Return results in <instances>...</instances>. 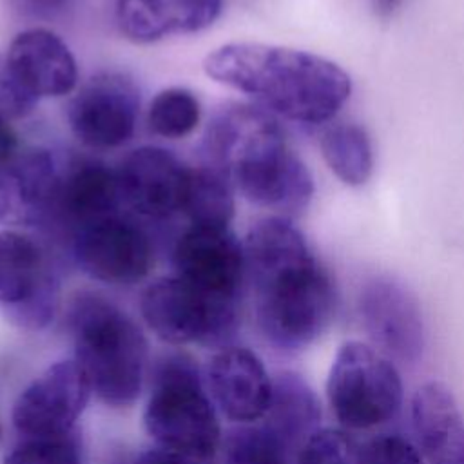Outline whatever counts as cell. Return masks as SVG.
I'll use <instances>...</instances> for the list:
<instances>
[{"instance_id": "obj_1", "label": "cell", "mask_w": 464, "mask_h": 464, "mask_svg": "<svg viewBox=\"0 0 464 464\" xmlns=\"http://www.w3.org/2000/svg\"><path fill=\"white\" fill-rule=\"evenodd\" d=\"M243 250L263 337L283 352L310 346L332 323L337 292L303 232L290 218L266 216L250 227Z\"/></svg>"}, {"instance_id": "obj_2", "label": "cell", "mask_w": 464, "mask_h": 464, "mask_svg": "<svg viewBox=\"0 0 464 464\" xmlns=\"http://www.w3.org/2000/svg\"><path fill=\"white\" fill-rule=\"evenodd\" d=\"M203 165L221 172L241 196L272 216L292 218L312 201L314 179L268 111L227 103L205 127Z\"/></svg>"}, {"instance_id": "obj_3", "label": "cell", "mask_w": 464, "mask_h": 464, "mask_svg": "<svg viewBox=\"0 0 464 464\" xmlns=\"http://www.w3.org/2000/svg\"><path fill=\"white\" fill-rule=\"evenodd\" d=\"M214 82L252 98L261 109L297 123H326L352 94V80L319 54L259 44L230 42L203 60Z\"/></svg>"}, {"instance_id": "obj_4", "label": "cell", "mask_w": 464, "mask_h": 464, "mask_svg": "<svg viewBox=\"0 0 464 464\" xmlns=\"http://www.w3.org/2000/svg\"><path fill=\"white\" fill-rule=\"evenodd\" d=\"M69 328L91 392L112 408L134 404L147 364V341L136 321L107 297L82 292L71 303Z\"/></svg>"}, {"instance_id": "obj_5", "label": "cell", "mask_w": 464, "mask_h": 464, "mask_svg": "<svg viewBox=\"0 0 464 464\" xmlns=\"http://www.w3.org/2000/svg\"><path fill=\"white\" fill-rule=\"evenodd\" d=\"M143 424L161 448L205 462L214 457L221 440L219 420L190 355L167 353L156 362Z\"/></svg>"}, {"instance_id": "obj_6", "label": "cell", "mask_w": 464, "mask_h": 464, "mask_svg": "<svg viewBox=\"0 0 464 464\" xmlns=\"http://www.w3.org/2000/svg\"><path fill=\"white\" fill-rule=\"evenodd\" d=\"M326 395L343 426L368 430L397 417L402 406V382L386 357L364 343L348 341L335 353Z\"/></svg>"}, {"instance_id": "obj_7", "label": "cell", "mask_w": 464, "mask_h": 464, "mask_svg": "<svg viewBox=\"0 0 464 464\" xmlns=\"http://www.w3.org/2000/svg\"><path fill=\"white\" fill-rule=\"evenodd\" d=\"M140 310L147 326L170 344L223 348L239 323V301L212 297L174 274L147 285Z\"/></svg>"}, {"instance_id": "obj_8", "label": "cell", "mask_w": 464, "mask_h": 464, "mask_svg": "<svg viewBox=\"0 0 464 464\" xmlns=\"http://www.w3.org/2000/svg\"><path fill=\"white\" fill-rule=\"evenodd\" d=\"M60 303V277L47 248L18 228H0V315L36 332Z\"/></svg>"}, {"instance_id": "obj_9", "label": "cell", "mask_w": 464, "mask_h": 464, "mask_svg": "<svg viewBox=\"0 0 464 464\" xmlns=\"http://www.w3.org/2000/svg\"><path fill=\"white\" fill-rule=\"evenodd\" d=\"M71 250L76 265L89 277L114 286L143 281L154 265L150 236L120 212L76 228Z\"/></svg>"}, {"instance_id": "obj_10", "label": "cell", "mask_w": 464, "mask_h": 464, "mask_svg": "<svg viewBox=\"0 0 464 464\" xmlns=\"http://www.w3.org/2000/svg\"><path fill=\"white\" fill-rule=\"evenodd\" d=\"M65 116L82 145L94 150L118 149L134 136L140 87L125 72H96L69 100Z\"/></svg>"}, {"instance_id": "obj_11", "label": "cell", "mask_w": 464, "mask_h": 464, "mask_svg": "<svg viewBox=\"0 0 464 464\" xmlns=\"http://www.w3.org/2000/svg\"><path fill=\"white\" fill-rule=\"evenodd\" d=\"M91 393V386L74 359L53 362L16 397L11 413L13 426L22 439L72 433Z\"/></svg>"}, {"instance_id": "obj_12", "label": "cell", "mask_w": 464, "mask_h": 464, "mask_svg": "<svg viewBox=\"0 0 464 464\" xmlns=\"http://www.w3.org/2000/svg\"><path fill=\"white\" fill-rule=\"evenodd\" d=\"M174 276L198 290L239 301L245 285L243 241L232 227L188 225L172 248Z\"/></svg>"}, {"instance_id": "obj_13", "label": "cell", "mask_w": 464, "mask_h": 464, "mask_svg": "<svg viewBox=\"0 0 464 464\" xmlns=\"http://www.w3.org/2000/svg\"><path fill=\"white\" fill-rule=\"evenodd\" d=\"M188 169L169 149H132L116 167L121 205L140 218L156 221L181 214Z\"/></svg>"}, {"instance_id": "obj_14", "label": "cell", "mask_w": 464, "mask_h": 464, "mask_svg": "<svg viewBox=\"0 0 464 464\" xmlns=\"http://www.w3.org/2000/svg\"><path fill=\"white\" fill-rule=\"evenodd\" d=\"M62 169L45 147H22L0 165V225L36 227L53 218Z\"/></svg>"}, {"instance_id": "obj_15", "label": "cell", "mask_w": 464, "mask_h": 464, "mask_svg": "<svg viewBox=\"0 0 464 464\" xmlns=\"http://www.w3.org/2000/svg\"><path fill=\"white\" fill-rule=\"evenodd\" d=\"M364 330L386 353L415 362L424 350V321L415 295L399 281L377 276L359 294Z\"/></svg>"}, {"instance_id": "obj_16", "label": "cell", "mask_w": 464, "mask_h": 464, "mask_svg": "<svg viewBox=\"0 0 464 464\" xmlns=\"http://www.w3.org/2000/svg\"><path fill=\"white\" fill-rule=\"evenodd\" d=\"M4 60L16 85L36 102L60 98L76 89V58L69 45L47 27L20 31L11 40Z\"/></svg>"}, {"instance_id": "obj_17", "label": "cell", "mask_w": 464, "mask_h": 464, "mask_svg": "<svg viewBox=\"0 0 464 464\" xmlns=\"http://www.w3.org/2000/svg\"><path fill=\"white\" fill-rule=\"evenodd\" d=\"M208 393L219 411L239 422L261 420L272 401V379L261 359L243 346H223L207 368Z\"/></svg>"}, {"instance_id": "obj_18", "label": "cell", "mask_w": 464, "mask_h": 464, "mask_svg": "<svg viewBox=\"0 0 464 464\" xmlns=\"http://www.w3.org/2000/svg\"><path fill=\"white\" fill-rule=\"evenodd\" d=\"M221 9L223 0H116L114 16L127 40L154 44L210 27Z\"/></svg>"}, {"instance_id": "obj_19", "label": "cell", "mask_w": 464, "mask_h": 464, "mask_svg": "<svg viewBox=\"0 0 464 464\" xmlns=\"http://www.w3.org/2000/svg\"><path fill=\"white\" fill-rule=\"evenodd\" d=\"M120 205L116 169L92 158L74 160L62 169L53 218L63 219L72 232L91 221L116 214Z\"/></svg>"}, {"instance_id": "obj_20", "label": "cell", "mask_w": 464, "mask_h": 464, "mask_svg": "<svg viewBox=\"0 0 464 464\" xmlns=\"http://www.w3.org/2000/svg\"><path fill=\"white\" fill-rule=\"evenodd\" d=\"M411 420L430 464H464V419L444 384L426 382L415 392Z\"/></svg>"}, {"instance_id": "obj_21", "label": "cell", "mask_w": 464, "mask_h": 464, "mask_svg": "<svg viewBox=\"0 0 464 464\" xmlns=\"http://www.w3.org/2000/svg\"><path fill=\"white\" fill-rule=\"evenodd\" d=\"M261 420L270 424L299 451L303 442L319 430L321 404L303 377L283 372L272 379L270 408Z\"/></svg>"}, {"instance_id": "obj_22", "label": "cell", "mask_w": 464, "mask_h": 464, "mask_svg": "<svg viewBox=\"0 0 464 464\" xmlns=\"http://www.w3.org/2000/svg\"><path fill=\"white\" fill-rule=\"evenodd\" d=\"M181 214L188 219V225L230 227L236 214L232 183L207 165L190 167Z\"/></svg>"}, {"instance_id": "obj_23", "label": "cell", "mask_w": 464, "mask_h": 464, "mask_svg": "<svg viewBox=\"0 0 464 464\" xmlns=\"http://www.w3.org/2000/svg\"><path fill=\"white\" fill-rule=\"evenodd\" d=\"M321 150L330 170L346 185L359 187L373 170L368 132L353 121H334L321 134Z\"/></svg>"}, {"instance_id": "obj_24", "label": "cell", "mask_w": 464, "mask_h": 464, "mask_svg": "<svg viewBox=\"0 0 464 464\" xmlns=\"http://www.w3.org/2000/svg\"><path fill=\"white\" fill-rule=\"evenodd\" d=\"M297 450L270 424L246 422L228 430L223 464H295Z\"/></svg>"}, {"instance_id": "obj_25", "label": "cell", "mask_w": 464, "mask_h": 464, "mask_svg": "<svg viewBox=\"0 0 464 464\" xmlns=\"http://www.w3.org/2000/svg\"><path fill=\"white\" fill-rule=\"evenodd\" d=\"M201 121V103L187 87L161 89L149 103L147 123L152 134L179 140L192 134Z\"/></svg>"}, {"instance_id": "obj_26", "label": "cell", "mask_w": 464, "mask_h": 464, "mask_svg": "<svg viewBox=\"0 0 464 464\" xmlns=\"http://www.w3.org/2000/svg\"><path fill=\"white\" fill-rule=\"evenodd\" d=\"M4 464H83L76 433L44 439H22L4 459Z\"/></svg>"}, {"instance_id": "obj_27", "label": "cell", "mask_w": 464, "mask_h": 464, "mask_svg": "<svg viewBox=\"0 0 464 464\" xmlns=\"http://www.w3.org/2000/svg\"><path fill=\"white\" fill-rule=\"evenodd\" d=\"M295 464H361V446L341 430L319 428L299 448Z\"/></svg>"}, {"instance_id": "obj_28", "label": "cell", "mask_w": 464, "mask_h": 464, "mask_svg": "<svg viewBox=\"0 0 464 464\" xmlns=\"http://www.w3.org/2000/svg\"><path fill=\"white\" fill-rule=\"evenodd\" d=\"M361 464H422V457L408 437L379 433L361 446Z\"/></svg>"}, {"instance_id": "obj_29", "label": "cell", "mask_w": 464, "mask_h": 464, "mask_svg": "<svg viewBox=\"0 0 464 464\" xmlns=\"http://www.w3.org/2000/svg\"><path fill=\"white\" fill-rule=\"evenodd\" d=\"M36 103L38 102L25 94L11 78L5 67V60L0 54V118L13 123L29 116L34 111Z\"/></svg>"}, {"instance_id": "obj_30", "label": "cell", "mask_w": 464, "mask_h": 464, "mask_svg": "<svg viewBox=\"0 0 464 464\" xmlns=\"http://www.w3.org/2000/svg\"><path fill=\"white\" fill-rule=\"evenodd\" d=\"M129 464H208V462L167 450V448H161V446H156V448L138 453Z\"/></svg>"}, {"instance_id": "obj_31", "label": "cell", "mask_w": 464, "mask_h": 464, "mask_svg": "<svg viewBox=\"0 0 464 464\" xmlns=\"http://www.w3.org/2000/svg\"><path fill=\"white\" fill-rule=\"evenodd\" d=\"M18 136L11 121L0 118V165L11 160L20 150Z\"/></svg>"}, {"instance_id": "obj_32", "label": "cell", "mask_w": 464, "mask_h": 464, "mask_svg": "<svg viewBox=\"0 0 464 464\" xmlns=\"http://www.w3.org/2000/svg\"><path fill=\"white\" fill-rule=\"evenodd\" d=\"M20 5L31 14L51 18L62 13L69 5V0H20Z\"/></svg>"}, {"instance_id": "obj_33", "label": "cell", "mask_w": 464, "mask_h": 464, "mask_svg": "<svg viewBox=\"0 0 464 464\" xmlns=\"http://www.w3.org/2000/svg\"><path fill=\"white\" fill-rule=\"evenodd\" d=\"M372 4L381 16H390L401 7L402 0H372Z\"/></svg>"}, {"instance_id": "obj_34", "label": "cell", "mask_w": 464, "mask_h": 464, "mask_svg": "<svg viewBox=\"0 0 464 464\" xmlns=\"http://www.w3.org/2000/svg\"><path fill=\"white\" fill-rule=\"evenodd\" d=\"M0 435H2V430H0Z\"/></svg>"}]
</instances>
